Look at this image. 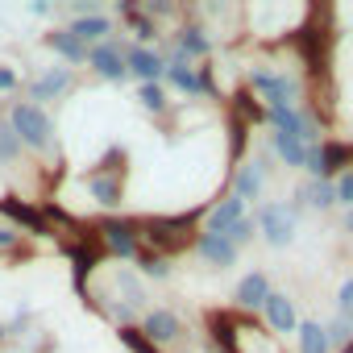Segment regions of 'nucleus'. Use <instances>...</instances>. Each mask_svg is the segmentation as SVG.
I'll return each mask as SVG.
<instances>
[{
  "mask_svg": "<svg viewBox=\"0 0 353 353\" xmlns=\"http://www.w3.org/2000/svg\"><path fill=\"white\" fill-rule=\"evenodd\" d=\"M75 42H100L104 34H108V17H79V21H71V30H67Z\"/></svg>",
  "mask_w": 353,
  "mask_h": 353,
  "instance_id": "nucleus-16",
  "label": "nucleus"
},
{
  "mask_svg": "<svg viewBox=\"0 0 353 353\" xmlns=\"http://www.w3.org/2000/svg\"><path fill=\"white\" fill-rule=\"evenodd\" d=\"M200 254H204L212 266H233L237 245H233V241H225V237H216V233H204V237H200Z\"/></svg>",
  "mask_w": 353,
  "mask_h": 353,
  "instance_id": "nucleus-11",
  "label": "nucleus"
},
{
  "mask_svg": "<svg viewBox=\"0 0 353 353\" xmlns=\"http://www.w3.org/2000/svg\"><path fill=\"white\" fill-rule=\"evenodd\" d=\"M88 59H92V67H96L104 79H112V83H121V79L129 75V71H125V59H121L112 46H100V50H92Z\"/></svg>",
  "mask_w": 353,
  "mask_h": 353,
  "instance_id": "nucleus-10",
  "label": "nucleus"
},
{
  "mask_svg": "<svg viewBox=\"0 0 353 353\" xmlns=\"http://www.w3.org/2000/svg\"><path fill=\"white\" fill-rule=\"evenodd\" d=\"M345 229H349V233H353V212H349V216H345Z\"/></svg>",
  "mask_w": 353,
  "mask_h": 353,
  "instance_id": "nucleus-36",
  "label": "nucleus"
},
{
  "mask_svg": "<svg viewBox=\"0 0 353 353\" xmlns=\"http://www.w3.org/2000/svg\"><path fill=\"white\" fill-rule=\"evenodd\" d=\"M353 158V145H320V170L324 174H332L341 162H349Z\"/></svg>",
  "mask_w": 353,
  "mask_h": 353,
  "instance_id": "nucleus-21",
  "label": "nucleus"
},
{
  "mask_svg": "<svg viewBox=\"0 0 353 353\" xmlns=\"http://www.w3.org/2000/svg\"><path fill=\"white\" fill-rule=\"evenodd\" d=\"M332 192H336V200H341V204H353V174H345V179H341Z\"/></svg>",
  "mask_w": 353,
  "mask_h": 353,
  "instance_id": "nucleus-31",
  "label": "nucleus"
},
{
  "mask_svg": "<svg viewBox=\"0 0 353 353\" xmlns=\"http://www.w3.org/2000/svg\"><path fill=\"white\" fill-rule=\"evenodd\" d=\"M299 200H303L307 208H332V204H336V192H332L328 179H316V183L299 188Z\"/></svg>",
  "mask_w": 353,
  "mask_h": 353,
  "instance_id": "nucleus-18",
  "label": "nucleus"
},
{
  "mask_svg": "<svg viewBox=\"0 0 353 353\" xmlns=\"http://www.w3.org/2000/svg\"><path fill=\"white\" fill-rule=\"evenodd\" d=\"M0 336H5V328H0Z\"/></svg>",
  "mask_w": 353,
  "mask_h": 353,
  "instance_id": "nucleus-37",
  "label": "nucleus"
},
{
  "mask_svg": "<svg viewBox=\"0 0 353 353\" xmlns=\"http://www.w3.org/2000/svg\"><path fill=\"white\" fill-rule=\"evenodd\" d=\"M88 192H92V200L104 204V208L121 204V179H117V174H92V179H88Z\"/></svg>",
  "mask_w": 353,
  "mask_h": 353,
  "instance_id": "nucleus-12",
  "label": "nucleus"
},
{
  "mask_svg": "<svg viewBox=\"0 0 353 353\" xmlns=\"http://www.w3.org/2000/svg\"><path fill=\"white\" fill-rule=\"evenodd\" d=\"M121 287H125V299L129 303H141L145 295H141V283H133V274H121Z\"/></svg>",
  "mask_w": 353,
  "mask_h": 353,
  "instance_id": "nucleus-29",
  "label": "nucleus"
},
{
  "mask_svg": "<svg viewBox=\"0 0 353 353\" xmlns=\"http://www.w3.org/2000/svg\"><path fill=\"white\" fill-rule=\"evenodd\" d=\"M137 100H141V108H150V112H162V108H166V96H162L158 83H141V88H137Z\"/></svg>",
  "mask_w": 353,
  "mask_h": 353,
  "instance_id": "nucleus-25",
  "label": "nucleus"
},
{
  "mask_svg": "<svg viewBox=\"0 0 353 353\" xmlns=\"http://www.w3.org/2000/svg\"><path fill=\"white\" fill-rule=\"evenodd\" d=\"M250 79H254V88L270 100V108H295V92H299V83H295V79L274 75V71H262V67H258Z\"/></svg>",
  "mask_w": 353,
  "mask_h": 353,
  "instance_id": "nucleus-2",
  "label": "nucleus"
},
{
  "mask_svg": "<svg viewBox=\"0 0 353 353\" xmlns=\"http://www.w3.org/2000/svg\"><path fill=\"white\" fill-rule=\"evenodd\" d=\"M13 133L34 150H50V117L38 104H17L13 108Z\"/></svg>",
  "mask_w": 353,
  "mask_h": 353,
  "instance_id": "nucleus-1",
  "label": "nucleus"
},
{
  "mask_svg": "<svg viewBox=\"0 0 353 353\" xmlns=\"http://www.w3.org/2000/svg\"><path fill=\"white\" fill-rule=\"evenodd\" d=\"M13 83H17V75H13V71H9V67H0V92H9V88H13Z\"/></svg>",
  "mask_w": 353,
  "mask_h": 353,
  "instance_id": "nucleus-33",
  "label": "nucleus"
},
{
  "mask_svg": "<svg viewBox=\"0 0 353 353\" xmlns=\"http://www.w3.org/2000/svg\"><path fill=\"white\" fill-rule=\"evenodd\" d=\"M179 332H183V324H179V316H170V312H150L145 316V328H141V336H150L158 345L179 341Z\"/></svg>",
  "mask_w": 353,
  "mask_h": 353,
  "instance_id": "nucleus-6",
  "label": "nucleus"
},
{
  "mask_svg": "<svg viewBox=\"0 0 353 353\" xmlns=\"http://www.w3.org/2000/svg\"><path fill=\"white\" fill-rule=\"evenodd\" d=\"M17 154H21V137L13 133V125H0V166L13 162Z\"/></svg>",
  "mask_w": 353,
  "mask_h": 353,
  "instance_id": "nucleus-24",
  "label": "nucleus"
},
{
  "mask_svg": "<svg viewBox=\"0 0 353 353\" xmlns=\"http://www.w3.org/2000/svg\"><path fill=\"white\" fill-rule=\"evenodd\" d=\"M245 221V204L233 196V200H221L212 212H208V233H216V237H225L229 229H237Z\"/></svg>",
  "mask_w": 353,
  "mask_h": 353,
  "instance_id": "nucleus-4",
  "label": "nucleus"
},
{
  "mask_svg": "<svg viewBox=\"0 0 353 353\" xmlns=\"http://www.w3.org/2000/svg\"><path fill=\"white\" fill-rule=\"evenodd\" d=\"M104 241H108V250L121 254V258H137V245H141V237H137L133 225H125V221H108V225H104Z\"/></svg>",
  "mask_w": 353,
  "mask_h": 353,
  "instance_id": "nucleus-5",
  "label": "nucleus"
},
{
  "mask_svg": "<svg viewBox=\"0 0 353 353\" xmlns=\"http://www.w3.org/2000/svg\"><path fill=\"white\" fill-rule=\"evenodd\" d=\"M262 174H266V162H258V158H254V162H245V166L237 170V192H233V196H237L241 204H245V200H254V196L262 192Z\"/></svg>",
  "mask_w": 353,
  "mask_h": 353,
  "instance_id": "nucleus-8",
  "label": "nucleus"
},
{
  "mask_svg": "<svg viewBox=\"0 0 353 353\" xmlns=\"http://www.w3.org/2000/svg\"><path fill=\"white\" fill-rule=\"evenodd\" d=\"M258 225H262V233H266L270 245H287V241L295 237V208H287V204H266L262 216H258Z\"/></svg>",
  "mask_w": 353,
  "mask_h": 353,
  "instance_id": "nucleus-3",
  "label": "nucleus"
},
{
  "mask_svg": "<svg viewBox=\"0 0 353 353\" xmlns=\"http://www.w3.org/2000/svg\"><path fill=\"white\" fill-rule=\"evenodd\" d=\"M63 88H71V67H54V71L38 75V79H34V100H50V96H59Z\"/></svg>",
  "mask_w": 353,
  "mask_h": 353,
  "instance_id": "nucleus-13",
  "label": "nucleus"
},
{
  "mask_svg": "<svg viewBox=\"0 0 353 353\" xmlns=\"http://www.w3.org/2000/svg\"><path fill=\"white\" fill-rule=\"evenodd\" d=\"M125 345H129L133 353H158V349H154V345H150L141 332H125Z\"/></svg>",
  "mask_w": 353,
  "mask_h": 353,
  "instance_id": "nucleus-30",
  "label": "nucleus"
},
{
  "mask_svg": "<svg viewBox=\"0 0 353 353\" xmlns=\"http://www.w3.org/2000/svg\"><path fill=\"white\" fill-rule=\"evenodd\" d=\"M266 320L279 328V332H287V328H295V307H291V299L287 295H266Z\"/></svg>",
  "mask_w": 353,
  "mask_h": 353,
  "instance_id": "nucleus-14",
  "label": "nucleus"
},
{
  "mask_svg": "<svg viewBox=\"0 0 353 353\" xmlns=\"http://www.w3.org/2000/svg\"><path fill=\"white\" fill-rule=\"evenodd\" d=\"M349 336H353V324H349L345 316L332 320V324L324 328V341H328V345H349Z\"/></svg>",
  "mask_w": 353,
  "mask_h": 353,
  "instance_id": "nucleus-26",
  "label": "nucleus"
},
{
  "mask_svg": "<svg viewBox=\"0 0 353 353\" xmlns=\"http://www.w3.org/2000/svg\"><path fill=\"white\" fill-rule=\"evenodd\" d=\"M266 295H270V283L262 274H245L241 287H237V303L241 307H258V303H266Z\"/></svg>",
  "mask_w": 353,
  "mask_h": 353,
  "instance_id": "nucleus-15",
  "label": "nucleus"
},
{
  "mask_svg": "<svg viewBox=\"0 0 353 353\" xmlns=\"http://www.w3.org/2000/svg\"><path fill=\"white\" fill-rule=\"evenodd\" d=\"M13 241H17V233H13V229H0V245H5V250H9Z\"/></svg>",
  "mask_w": 353,
  "mask_h": 353,
  "instance_id": "nucleus-35",
  "label": "nucleus"
},
{
  "mask_svg": "<svg viewBox=\"0 0 353 353\" xmlns=\"http://www.w3.org/2000/svg\"><path fill=\"white\" fill-rule=\"evenodd\" d=\"M174 42H179V59L183 54H208L212 50V42H208V34L204 30H196V26H188V30H179V34H174Z\"/></svg>",
  "mask_w": 353,
  "mask_h": 353,
  "instance_id": "nucleus-17",
  "label": "nucleus"
},
{
  "mask_svg": "<svg viewBox=\"0 0 353 353\" xmlns=\"http://www.w3.org/2000/svg\"><path fill=\"white\" fill-rule=\"evenodd\" d=\"M324 349H328L324 328H320V324H303V332H299V353H324Z\"/></svg>",
  "mask_w": 353,
  "mask_h": 353,
  "instance_id": "nucleus-23",
  "label": "nucleus"
},
{
  "mask_svg": "<svg viewBox=\"0 0 353 353\" xmlns=\"http://www.w3.org/2000/svg\"><path fill=\"white\" fill-rule=\"evenodd\" d=\"M0 212H9L13 221H21V225H30V229H38V233H42V216H38L34 208L17 204V200H0Z\"/></svg>",
  "mask_w": 353,
  "mask_h": 353,
  "instance_id": "nucleus-22",
  "label": "nucleus"
},
{
  "mask_svg": "<svg viewBox=\"0 0 353 353\" xmlns=\"http://www.w3.org/2000/svg\"><path fill=\"white\" fill-rule=\"evenodd\" d=\"M125 71H133L141 83H154V79L166 71V63H162L154 50H141V46H133V50H129V59H125Z\"/></svg>",
  "mask_w": 353,
  "mask_h": 353,
  "instance_id": "nucleus-7",
  "label": "nucleus"
},
{
  "mask_svg": "<svg viewBox=\"0 0 353 353\" xmlns=\"http://www.w3.org/2000/svg\"><path fill=\"white\" fill-rule=\"evenodd\" d=\"M141 270H145L150 279H162V274H166V262H162V258H145V262H141Z\"/></svg>",
  "mask_w": 353,
  "mask_h": 353,
  "instance_id": "nucleus-32",
  "label": "nucleus"
},
{
  "mask_svg": "<svg viewBox=\"0 0 353 353\" xmlns=\"http://www.w3.org/2000/svg\"><path fill=\"white\" fill-rule=\"evenodd\" d=\"M46 42H50V46H54V50H59V54H63V59H67V63H83V59H88V54H92V50H88V46H83V42H75V38H71V34H67V30H59V34H50V38H46Z\"/></svg>",
  "mask_w": 353,
  "mask_h": 353,
  "instance_id": "nucleus-19",
  "label": "nucleus"
},
{
  "mask_svg": "<svg viewBox=\"0 0 353 353\" xmlns=\"http://www.w3.org/2000/svg\"><path fill=\"white\" fill-rule=\"evenodd\" d=\"M274 150L291 162V166H303V141L291 137V133H274Z\"/></svg>",
  "mask_w": 353,
  "mask_h": 353,
  "instance_id": "nucleus-20",
  "label": "nucleus"
},
{
  "mask_svg": "<svg viewBox=\"0 0 353 353\" xmlns=\"http://www.w3.org/2000/svg\"><path fill=\"white\" fill-rule=\"evenodd\" d=\"M121 13L129 17V26H133V34H137V38H154V26L145 21V13H133V5H121Z\"/></svg>",
  "mask_w": 353,
  "mask_h": 353,
  "instance_id": "nucleus-27",
  "label": "nucleus"
},
{
  "mask_svg": "<svg viewBox=\"0 0 353 353\" xmlns=\"http://www.w3.org/2000/svg\"><path fill=\"white\" fill-rule=\"evenodd\" d=\"M162 75H170V83H174V88H183V92H192V96L212 88V83H208V75H192V71H188V63H183L179 54H174V63H170Z\"/></svg>",
  "mask_w": 353,
  "mask_h": 353,
  "instance_id": "nucleus-9",
  "label": "nucleus"
},
{
  "mask_svg": "<svg viewBox=\"0 0 353 353\" xmlns=\"http://www.w3.org/2000/svg\"><path fill=\"white\" fill-rule=\"evenodd\" d=\"M336 307H341V316H345V320H353V279L341 287V295H336Z\"/></svg>",
  "mask_w": 353,
  "mask_h": 353,
  "instance_id": "nucleus-28",
  "label": "nucleus"
},
{
  "mask_svg": "<svg viewBox=\"0 0 353 353\" xmlns=\"http://www.w3.org/2000/svg\"><path fill=\"white\" fill-rule=\"evenodd\" d=\"M150 13H154V17H166V13H174V5H166V0H158V5H150Z\"/></svg>",
  "mask_w": 353,
  "mask_h": 353,
  "instance_id": "nucleus-34",
  "label": "nucleus"
}]
</instances>
